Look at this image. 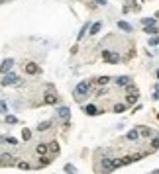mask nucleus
<instances>
[{
  "label": "nucleus",
  "instance_id": "nucleus-12",
  "mask_svg": "<svg viewBox=\"0 0 159 174\" xmlns=\"http://www.w3.org/2000/svg\"><path fill=\"white\" fill-rule=\"evenodd\" d=\"M132 82V78L130 76H118V78H116V84H118V86H128V84Z\"/></svg>",
  "mask_w": 159,
  "mask_h": 174
},
{
  "label": "nucleus",
  "instance_id": "nucleus-5",
  "mask_svg": "<svg viewBox=\"0 0 159 174\" xmlns=\"http://www.w3.org/2000/svg\"><path fill=\"white\" fill-rule=\"evenodd\" d=\"M24 71L26 72H28V75H38V72H39V65H38V63H26V67H24Z\"/></svg>",
  "mask_w": 159,
  "mask_h": 174
},
{
  "label": "nucleus",
  "instance_id": "nucleus-7",
  "mask_svg": "<svg viewBox=\"0 0 159 174\" xmlns=\"http://www.w3.org/2000/svg\"><path fill=\"white\" fill-rule=\"evenodd\" d=\"M116 160L114 159H102V170H114Z\"/></svg>",
  "mask_w": 159,
  "mask_h": 174
},
{
  "label": "nucleus",
  "instance_id": "nucleus-22",
  "mask_svg": "<svg viewBox=\"0 0 159 174\" xmlns=\"http://www.w3.org/2000/svg\"><path fill=\"white\" fill-rule=\"evenodd\" d=\"M108 82H110V76H98V78H96V84H98V86H106Z\"/></svg>",
  "mask_w": 159,
  "mask_h": 174
},
{
  "label": "nucleus",
  "instance_id": "nucleus-14",
  "mask_svg": "<svg viewBox=\"0 0 159 174\" xmlns=\"http://www.w3.org/2000/svg\"><path fill=\"white\" fill-rule=\"evenodd\" d=\"M100 29H102V22H94V24L91 25V29H88V31H91V35H96Z\"/></svg>",
  "mask_w": 159,
  "mask_h": 174
},
{
  "label": "nucleus",
  "instance_id": "nucleus-38",
  "mask_svg": "<svg viewBox=\"0 0 159 174\" xmlns=\"http://www.w3.org/2000/svg\"><path fill=\"white\" fill-rule=\"evenodd\" d=\"M0 166H2V159H0Z\"/></svg>",
  "mask_w": 159,
  "mask_h": 174
},
{
  "label": "nucleus",
  "instance_id": "nucleus-36",
  "mask_svg": "<svg viewBox=\"0 0 159 174\" xmlns=\"http://www.w3.org/2000/svg\"><path fill=\"white\" fill-rule=\"evenodd\" d=\"M96 4H102L104 6V4H108V0H96Z\"/></svg>",
  "mask_w": 159,
  "mask_h": 174
},
{
  "label": "nucleus",
  "instance_id": "nucleus-20",
  "mask_svg": "<svg viewBox=\"0 0 159 174\" xmlns=\"http://www.w3.org/2000/svg\"><path fill=\"white\" fill-rule=\"evenodd\" d=\"M49 153L59 155V143H57V141H51V143H49Z\"/></svg>",
  "mask_w": 159,
  "mask_h": 174
},
{
  "label": "nucleus",
  "instance_id": "nucleus-30",
  "mask_svg": "<svg viewBox=\"0 0 159 174\" xmlns=\"http://www.w3.org/2000/svg\"><path fill=\"white\" fill-rule=\"evenodd\" d=\"M4 121H6V123H10V125H12V123H16V121H18V119H16L14 115H4Z\"/></svg>",
  "mask_w": 159,
  "mask_h": 174
},
{
  "label": "nucleus",
  "instance_id": "nucleus-25",
  "mask_svg": "<svg viewBox=\"0 0 159 174\" xmlns=\"http://www.w3.org/2000/svg\"><path fill=\"white\" fill-rule=\"evenodd\" d=\"M22 139L24 141H30L31 139V131L30 129H22Z\"/></svg>",
  "mask_w": 159,
  "mask_h": 174
},
{
  "label": "nucleus",
  "instance_id": "nucleus-23",
  "mask_svg": "<svg viewBox=\"0 0 159 174\" xmlns=\"http://www.w3.org/2000/svg\"><path fill=\"white\" fill-rule=\"evenodd\" d=\"M132 8H136V0H126V6H124V12H130Z\"/></svg>",
  "mask_w": 159,
  "mask_h": 174
},
{
  "label": "nucleus",
  "instance_id": "nucleus-13",
  "mask_svg": "<svg viewBox=\"0 0 159 174\" xmlns=\"http://www.w3.org/2000/svg\"><path fill=\"white\" fill-rule=\"evenodd\" d=\"M57 100H59V98H57V94H53V92L49 90V92L45 94V100H43V102H45V104H55Z\"/></svg>",
  "mask_w": 159,
  "mask_h": 174
},
{
  "label": "nucleus",
  "instance_id": "nucleus-1",
  "mask_svg": "<svg viewBox=\"0 0 159 174\" xmlns=\"http://www.w3.org/2000/svg\"><path fill=\"white\" fill-rule=\"evenodd\" d=\"M88 90H91V82H87V80H83V82H79L77 86H75V96L77 98H81V96H84V94H88Z\"/></svg>",
  "mask_w": 159,
  "mask_h": 174
},
{
  "label": "nucleus",
  "instance_id": "nucleus-29",
  "mask_svg": "<svg viewBox=\"0 0 159 174\" xmlns=\"http://www.w3.org/2000/svg\"><path fill=\"white\" fill-rule=\"evenodd\" d=\"M141 24H144V25H153V24H155V18H144V20H141Z\"/></svg>",
  "mask_w": 159,
  "mask_h": 174
},
{
  "label": "nucleus",
  "instance_id": "nucleus-24",
  "mask_svg": "<svg viewBox=\"0 0 159 174\" xmlns=\"http://www.w3.org/2000/svg\"><path fill=\"white\" fill-rule=\"evenodd\" d=\"M159 149V135H155L151 139V151H157Z\"/></svg>",
  "mask_w": 159,
  "mask_h": 174
},
{
  "label": "nucleus",
  "instance_id": "nucleus-16",
  "mask_svg": "<svg viewBox=\"0 0 159 174\" xmlns=\"http://www.w3.org/2000/svg\"><path fill=\"white\" fill-rule=\"evenodd\" d=\"M137 98H140V94H137V92H132V94L126 96V104H136Z\"/></svg>",
  "mask_w": 159,
  "mask_h": 174
},
{
  "label": "nucleus",
  "instance_id": "nucleus-33",
  "mask_svg": "<svg viewBox=\"0 0 159 174\" xmlns=\"http://www.w3.org/2000/svg\"><path fill=\"white\" fill-rule=\"evenodd\" d=\"M126 90H128V94H132V92H137V88L134 86V84H128V86H126Z\"/></svg>",
  "mask_w": 159,
  "mask_h": 174
},
{
  "label": "nucleus",
  "instance_id": "nucleus-37",
  "mask_svg": "<svg viewBox=\"0 0 159 174\" xmlns=\"http://www.w3.org/2000/svg\"><path fill=\"white\" fill-rule=\"evenodd\" d=\"M155 18H159V12H157V14H155Z\"/></svg>",
  "mask_w": 159,
  "mask_h": 174
},
{
  "label": "nucleus",
  "instance_id": "nucleus-3",
  "mask_svg": "<svg viewBox=\"0 0 159 174\" xmlns=\"http://www.w3.org/2000/svg\"><path fill=\"white\" fill-rule=\"evenodd\" d=\"M16 82H18V75H14V72L10 71V72L4 75V78H2L0 84H2V86H12V84H16Z\"/></svg>",
  "mask_w": 159,
  "mask_h": 174
},
{
  "label": "nucleus",
  "instance_id": "nucleus-41",
  "mask_svg": "<svg viewBox=\"0 0 159 174\" xmlns=\"http://www.w3.org/2000/svg\"><path fill=\"white\" fill-rule=\"evenodd\" d=\"M157 118H159V115H157Z\"/></svg>",
  "mask_w": 159,
  "mask_h": 174
},
{
  "label": "nucleus",
  "instance_id": "nucleus-32",
  "mask_svg": "<svg viewBox=\"0 0 159 174\" xmlns=\"http://www.w3.org/2000/svg\"><path fill=\"white\" fill-rule=\"evenodd\" d=\"M65 172H77V168L73 166V164H65V168H63Z\"/></svg>",
  "mask_w": 159,
  "mask_h": 174
},
{
  "label": "nucleus",
  "instance_id": "nucleus-15",
  "mask_svg": "<svg viewBox=\"0 0 159 174\" xmlns=\"http://www.w3.org/2000/svg\"><path fill=\"white\" fill-rule=\"evenodd\" d=\"M137 129H140V135H141V137H151V135H153L151 127H145V125H141V127H137Z\"/></svg>",
  "mask_w": 159,
  "mask_h": 174
},
{
  "label": "nucleus",
  "instance_id": "nucleus-2",
  "mask_svg": "<svg viewBox=\"0 0 159 174\" xmlns=\"http://www.w3.org/2000/svg\"><path fill=\"white\" fill-rule=\"evenodd\" d=\"M102 59H104L106 63H110V65H118V63H120V55L114 53V51L104 49V51H102Z\"/></svg>",
  "mask_w": 159,
  "mask_h": 174
},
{
  "label": "nucleus",
  "instance_id": "nucleus-28",
  "mask_svg": "<svg viewBox=\"0 0 159 174\" xmlns=\"http://www.w3.org/2000/svg\"><path fill=\"white\" fill-rule=\"evenodd\" d=\"M0 114H8V106L4 100H0Z\"/></svg>",
  "mask_w": 159,
  "mask_h": 174
},
{
  "label": "nucleus",
  "instance_id": "nucleus-9",
  "mask_svg": "<svg viewBox=\"0 0 159 174\" xmlns=\"http://www.w3.org/2000/svg\"><path fill=\"white\" fill-rule=\"evenodd\" d=\"M88 29H91V22H87V24H84L83 28H81V31H79V35H77V41L84 39V35H87V31H88Z\"/></svg>",
  "mask_w": 159,
  "mask_h": 174
},
{
  "label": "nucleus",
  "instance_id": "nucleus-8",
  "mask_svg": "<svg viewBox=\"0 0 159 174\" xmlns=\"http://www.w3.org/2000/svg\"><path fill=\"white\" fill-rule=\"evenodd\" d=\"M59 118H63V119H69L71 118V110L69 108H65V106H61V108H57V112H55Z\"/></svg>",
  "mask_w": 159,
  "mask_h": 174
},
{
  "label": "nucleus",
  "instance_id": "nucleus-18",
  "mask_svg": "<svg viewBox=\"0 0 159 174\" xmlns=\"http://www.w3.org/2000/svg\"><path fill=\"white\" fill-rule=\"evenodd\" d=\"M144 31L145 33H149V35H157V25L153 24V25H144Z\"/></svg>",
  "mask_w": 159,
  "mask_h": 174
},
{
  "label": "nucleus",
  "instance_id": "nucleus-27",
  "mask_svg": "<svg viewBox=\"0 0 159 174\" xmlns=\"http://www.w3.org/2000/svg\"><path fill=\"white\" fill-rule=\"evenodd\" d=\"M49 162H51V159H49V157H41V159H39V166H47V164H49Z\"/></svg>",
  "mask_w": 159,
  "mask_h": 174
},
{
  "label": "nucleus",
  "instance_id": "nucleus-10",
  "mask_svg": "<svg viewBox=\"0 0 159 174\" xmlns=\"http://www.w3.org/2000/svg\"><path fill=\"white\" fill-rule=\"evenodd\" d=\"M0 159H2V166H12L14 164V157L8 155V153H6V155H2Z\"/></svg>",
  "mask_w": 159,
  "mask_h": 174
},
{
  "label": "nucleus",
  "instance_id": "nucleus-19",
  "mask_svg": "<svg viewBox=\"0 0 159 174\" xmlns=\"http://www.w3.org/2000/svg\"><path fill=\"white\" fill-rule=\"evenodd\" d=\"M118 28H120V29H124L126 33H130V31H132V25H130L128 22H124V20H120V22H118Z\"/></svg>",
  "mask_w": 159,
  "mask_h": 174
},
{
  "label": "nucleus",
  "instance_id": "nucleus-34",
  "mask_svg": "<svg viewBox=\"0 0 159 174\" xmlns=\"http://www.w3.org/2000/svg\"><path fill=\"white\" fill-rule=\"evenodd\" d=\"M18 168H22V170H28L30 164H28V162H18Z\"/></svg>",
  "mask_w": 159,
  "mask_h": 174
},
{
  "label": "nucleus",
  "instance_id": "nucleus-21",
  "mask_svg": "<svg viewBox=\"0 0 159 174\" xmlns=\"http://www.w3.org/2000/svg\"><path fill=\"white\" fill-rule=\"evenodd\" d=\"M126 137H128V141H136L137 137H140V131H137V129H132V131H128V135H126Z\"/></svg>",
  "mask_w": 159,
  "mask_h": 174
},
{
  "label": "nucleus",
  "instance_id": "nucleus-4",
  "mask_svg": "<svg viewBox=\"0 0 159 174\" xmlns=\"http://www.w3.org/2000/svg\"><path fill=\"white\" fill-rule=\"evenodd\" d=\"M12 67H14V59H4L2 65H0V72H2V75H6V72L12 71Z\"/></svg>",
  "mask_w": 159,
  "mask_h": 174
},
{
  "label": "nucleus",
  "instance_id": "nucleus-35",
  "mask_svg": "<svg viewBox=\"0 0 159 174\" xmlns=\"http://www.w3.org/2000/svg\"><path fill=\"white\" fill-rule=\"evenodd\" d=\"M157 43H159V35H155V37L149 39V45H157Z\"/></svg>",
  "mask_w": 159,
  "mask_h": 174
},
{
  "label": "nucleus",
  "instance_id": "nucleus-17",
  "mask_svg": "<svg viewBox=\"0 0 159 174\" xmlns=\"http://www.w3.org/2000/svg\"><path fill=\"white\" fill-rule=\"evenodd\" d=\"M49 127H51V121H49V119L39 121V123H38V131H47Z\"/></svg>",
  "mask_w": 159,
  "mask_h": 174
},
{
  "label": "nucleus",
  "instance_id": "nucleus-6",
  "mask_svg": "<svg viewBox=\"0 0 159 174\" xmlns=\"http://www.w3.org/2000/svg\"><path fill=\"white\" fill-rule=\"evenodd\" d=\"M83 112L87 114V115H98V114H100L94 104H87V106H83Z\"/></svg>",
  "mask_w": 159,
  "mask_h": 174
},
{
  "label": "nucleus",
  "instance_id": "nucleus-26",
  "mask_svg": "<svg viewBox=\"0 0 159 174\" xmlns=\"http://www.w3.org/2000/svg\"><path fill=\"white\" fill-rule=\"evenodd\" d=\"M114 112H116V114L126 112V104H116V106H114Z\"/></svg>",
  "mask_w": 159,
  "mask_h": 174
},
{
  "label": "nucleus",
  "instance_id": "nucleus-31",
  "mask_svg": "<svg viewBox=\"0 0 159 174\" xmlns=\"http://www.w3.org/2000/svg\"><path fill=\"white\" fill-rule=\"evenodd\" d=\"M4 141L10 145H18V139H14V137H4Z\"/></svg>",
  "mask_w": 159,
  "mask_h": 174
},
{
  "label": "nucleus",
  "instance_id": "nucleus-40",
  "mask_svg": "<svg viewBox=\"0 0 159 174\" xmlns=\"http://www.w3.org/2000/svg\"><path fill=\"white\" fill-rule=\"evenodd\" d=\"M155 172H159V170H155Z\"/></svg>",
  "mask_w": 159,
  "mask_h": 174
},
{
  "label": "nucleus",
  "instance_id": "nucleus-11",
  "mask_svg": "<svg viewBox=\"0 0 159 174\" xmlns=\"http://www.w3.org/2000/svg\"><path fill=\"white\" fill-rule=\"evenodd\" d=\"M47 151H49V145H45V143H39L38 147H35V153H38L39 157H43L47 155Z\"/></svg>",
  "mask_w": 159,
  "mask_h": 174
},
{
  "label": "nucleus",
  "instance_id": "nucleus-39",
  "mask_svg": "<svg viewBox=\"0 0 159 174\" xmlns=\"http://www.w3.org/2000/svg\"><path fill=\"white\" fill-rule=\"evenodd\" d=\"M157 78H159V71H157Z\"/></svg>",
  "mask_w": 159,
  "mask_h": 174
}]
</instances>
